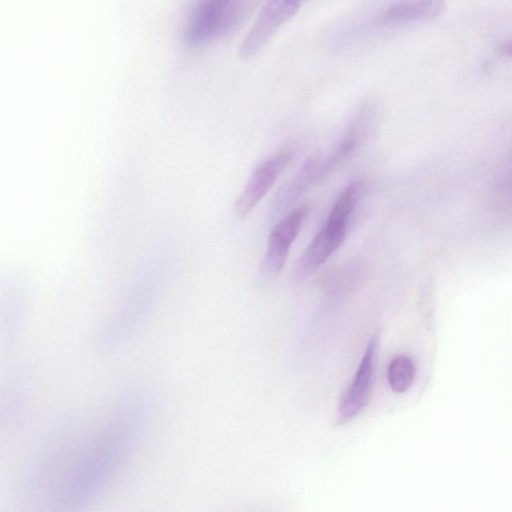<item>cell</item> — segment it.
Here are the masks:
<instances>
[{
  "mask_svg": "<svg viewBox=\"0 0 512 512\" xmlns=\"http://www.w3.org/2000/svg\"><path fill=\"white\" fill-rule=\"evenodd\" d=\"M244 0H198L184 25L185 42L203 46L226 35L238 22Z\"/></svg>",
  "mask_w": 512,
  "mask_h": 512,
  "instance_id": "obj_3",
  "label": "cell"
},
{
  "mask_svg": "<svg viewBox=\"0 0 512 512\" xmlns=\"http://www.w3.org/2000/svg\"><path fill=\"white\" fill-rule=\"evenodd\" d=\"M378 338L372 337L366 345L353 380L342 393L335 425H344L353 420L368 404L374 383Z\"/></svg>",
  "mask_w": 512,
  "mask_h": 512,
  "instance_id": "obj_7",
  "label": "cell"
},
{
  "mask_svg": "<svg viewBox=\"0 0 512 512\" xmlns=\"http://www.w3.org/2000/svg\"><path fill=\"white\" fill-rule=\"evenodd\" d=\"M298 1H300V2L302 3V2H303V1H305V0H298Z\"/></svg>",
  "mask_w": 512,
  "mask_h": 512,
  "instance_id": "obj_12",
  "label": "cell"
},
{
  "mask_svg": "<svg viewBox=\"0 0 512 512\" xmlns=\"http://www.w3.org/2000/svg\"><path fill=\"white\" fill-rule=\"evenodd\" d=\"M293 158V152L285 149L260 161L251 172L234 204V214L245 219L274 186Z\"/></svg>",
  "mask_w": 512,
  "mask_h": 512,
  "instance_id": "obj_6",
  "label": "cell"
},
{
  "mask_svg": "<svg viewBox=\"0 0 512 512\" xmlns=\"http://www.w3.org/2000/svg\"><path fill=\"white\" fill-rule=\"evenodd\" d=\"M498 49L502 55L510 56V54H511L510 41H508L507 43L500 44Z\"/></svg>",
  "mask_w": 512,
  "mask_h": 512,
  "instance_id": "obj_11",
  "label": "cell"
},
{
  "mask_svg": "<svg viewBox=\"0 0 512 512\" xmlns=\"http://www.w3.org/2000/svg\"><path fill=\"white\" fill-rule=\"evenodd\" d=\"M416 365L413 359L400 354L391 359L387 379L390 389L395 393H404L413 384L416 377Z\"/></svg>",
  "mask_w": 512,
  "mask_h": 512,
  "instance_id": "obj_10",
  "label": "cell"
},
{
  "mask_svg": "<svg viewBox=\"0 0 512 512\" xmlns=\"http://www.w3.org/2000/svg\"><path fill=\"white\" fill-rule=\"evenodd\" d=\"M79 464L68 488L69 497H86L110 479L134 441L138 412L133 407L115 415Z\"/></svg>",
  "mask_w": 512,
  "mask_h": 512,
  "instance_id": "obj_1",
  "label": "cell"
},
{
  "mask_svg": "<svg viewBox=\"0 0 512 512\" xmlns=\"http://www.w3.org/2000/svg\"><path fill=\"white\" fill-rule=\"evenodd\" d=\"M320 165L318 160H308L299 173L280 188L270 208V219L285 212L311 185L324 177Z\"/></svg>",
  "mask_w": 512,
  "mask_h": 512,
  "instance_id": "obj_8",
  "label": "cell"
},
{
  "mask_svg": "<svg viewBox=\"0 0 512 512\" xmlns=\"http://www.w3.org/2000/svg\"><path fill=\"white\" fill-rule=\"evenodd\" d=\"M444 0H402L391 5L385 19L391 23H410L436 18L444 13Z\"/></svg>",
  "mask_w": 512,
  "mask_h": 512,
  "instance_id": "obj_9",
  "label": "cell"
},
{
  "mask_svg": "<svg viewBox=\"0 0 512 512\" xmlns=\"http://www.w3.org/2000/svg\"><path fill=\"white\" fill-rule=\"evenodd\" d=\"M360 182L348 185L338 196L330 214L300 256L296 272L307 277L318 270L341 246L348 230L350 218L361 198Z\"/></svg>",
  "mask_w": 512,
  "mask_h": 512,
  "instance_id": "obj_2",
  "label": "cell"
},
{
  "mask_svg": "<svg viewBox=\"0 0 512 512\" xmlns=\"http://www.w3.org/2000/svg\"><path fill=\"white\" fill-rule=\"evenodd\" d=\"M301 4L298 0H267L242 39L239 56L244 60L256 57L279 28L296 15Z\"/></svg>",
  "mask_w": 512,
  "mask_h": 512,
  "instance_id": "obj_4",
  "label": "cell"
},
{
  "mask_svg": "<svg viewBox=\"0 0 512 512\" xmlns=\"http://www.w3.org/2000/svg\"><path fill=\"white\" fill-rule=\"evenodd\" d=\"M307 213V206L295 208L282 216L271 228L260 265L262 281L271 280L282 271L291 246L301 230Z\"/></svg>",
  "mask_w": 512,
  "mask_h": 512,
  "instance_id": "obj_5",
  "label": "cell"
}]
</instances>
